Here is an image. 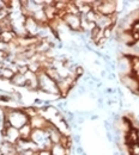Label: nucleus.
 Returning <instances> with one entry per match:
<instances>
[{"label":"nucleus","instance_id":"obj_2","mask_svg":"<svg viewBox=\"0 0 139 155\" xmlns=\"http://www.w3.org/2000/svg\"><path fill=\"white\" fill-rule=\"evenodd\" d=\"M26 79L25 77L23 75V74H20V73H16L13 78L11 79V84L12 85H15V86H22V87H25V85H26Z\"/></svg>","mask_w":139,"mask_h":155},{"label":"nucleus","instance_id":"obj_4","mask_svg":"<svg viewBox=\"0 0 139 155\" xmlns=\"http://www.w3.org/2000/svg\"><path fill=\"white\" fill-rule=\"evenodd\" d=\"M67 153H68V149H66L60 143L53 144L50 148V154L52 155H67Z\"/></svg>","mask_w":139,"mask_h":155},{"label":"nucleus","instance_id":"obj_1","mask_svg":"<svg viewBox=\"0 0 139 155\" xmlns=\"http://www.w3.org/2000/svg\"><path fill=\"white\" fill-rule=\"evenodd\" d=\"M61 20L64 21L65 25H67L72 31H82L80 29V16H75V15H70L66 13Z\"/></svg>","mask_w":139,"mask_h":155},{"label":"nucleus","instance_id":"obj_3","mask_svg":"<svg viewBox=\"0 0 139 155\" xmlns=\"http://www.w3.org/2000/svg\"><path fill=\"white\" fill-rule=\"evenodd\" d=\"M33 128H31V125H30V123H28V124H25V125H23L22 128L19 129V135H20V138L22 140H29V137L31 136V133H33Z\"/></svg>","mask_w":139,"mask_h":155}]
</instances>
